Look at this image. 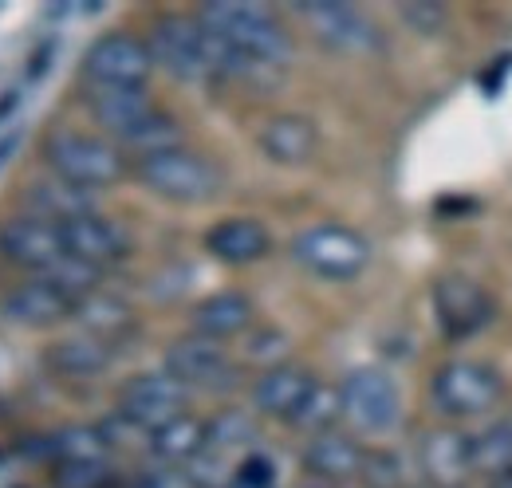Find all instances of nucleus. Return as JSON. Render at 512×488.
Here are the masks:
<instances>
[{"mask_svg":"<svg viewBox=\"0 0 512 488\" xmlns=\"http://www.w3.org/2000/svg\"><path fill=\"white\" fill-rule=\"evenodd\" d=\"M316 386L312 370L304 366H272V370H260V378L253 382V410L264 418H280V422H292V414L300 410V402L308 398V390Z\"/></svg>","mask_w":512,"mask_h":488,"instance_id":"nucleus-20","label":"nucleus"},{"mask_svg":"<svg viewBox=\"0 0 512 488\" xmlns=\"http://www.w3.org/2000/svg\"><path fill=\"white\" fill-rule=\"evenodd\" d=\"M339 410L359 433H386L402 418V394L386 370L359 366L339 382Z\"/></svg>","mask_w":512,"mask_h":488,"instance_id":"nucleus-8","label":"nucleus"},{"mask_svg":"<svg viewBox=\"0 0 512 488\" xmlns=\"http://www.w3.org/2000/svg\"><path fill=\"white\" fill-rule=\"evenodd\" d=\"M193 20L205 32H213L221 44H229L237 56L256 63V67L280 71V67H288L292 56H296V44H292L288 28L264 4H229V0H217V4H201Z\"/></svg>","mask_w":512,"mask_h":488,"instance_id":"nucleus-1","label":"nucleus"},{"mask_svg":"<svg viewBox=\"0 0 512 488\" xmlns=\"http://www.w3.org/2000/svg\"><path fill=\"white\" fill-rule=\"evenodd\" d=\"M292 260L320 280H355L371 264V241L347 225H312L292 237Z\"/></svg>","mask_w":512,"mask_h":488,"instance_id":"nucleus-6","label":"nucleus"},{"mask_svg":"<svg viewBox=\"0 0 512 488\" xmlns=\"http://www.w3.org/2000/svg\"><path fill=\"white\" fill-rule=\"evenodd\" d=\"M87 111L115 142H123L158 111V103L146 87H87Z\"/></svg>","mask_w":512,"mask_h":488,"instance_id":"nucleus-16","label":"nucleus"},{"mask_svg":"<svg viewBox=\"0 0 512 488\" xmlns=\"http://www.w3.org/2000/svg\"><path fill=\"white\" fill-rule=\"evenodd\" d=\"M48 453L56 457V465H107L111 461V449L95 426H67L52 433Z\"/></svg>","mask_w":512,"mask_h":488,"instance_id":"nucleus-28","label":"nucleus"},{"mask_svg":"<svg viewBox=\"0 0 512 488\" xmlns=\"http://www.w3.org/2000/svg\"><path fill=\"white\" fill-rule=\"evenodd\" d=\"M414 488H434V485H414Z\"/></svg>","mask_w":512,"mask_h":488,"instance_id":"nucleus-41","label":"nucleus"},{"mask_svg":"<svg viewBox=\"0 0 512 488\" xmlns=\"http://www.w3.org/2000/svg\"><path fill=\"white\" fill-rule=\"evenodd\" d=\"M190 323L193 335H201V339H213V343L237 339L253 327V300L245 292H213L193 307Z\"/></svg>","mask_w":512,"mask_h":488,"instance_id":"nucleus-22","label":"nucleus"},{"mask_svg":"<svg viewBox=\"0 0 512 488\" xmlns=\"http://www.w3.org/2000/svg\"><path fill=\"white\" fill-rule=\"evenodd\" d=\"M256 146L268 162L276 166H308L320 150V130L308 115H272V119L260 126L256 134Z\"/></svg>","mask_w":512,"mask_h":488,"instance_id":"nucleus-17","label":"nucleus"},{"mask_svg":"<svg viewBox=\"0 0 512 488\" xmlns=\"http://www.w3.org/2000/svg\"><path fill=\"white\" fill-rule=\"evenodd\" d=\"M505 394L501 374L477 359H449L430 378V402L446 418H481Z\"/></svg>","mask_w":512,"mask_h":488,"instance_id":"nucleus-4","label":"nucleus"},{"mask_svg":"<svg viewBox=\"0 0 512 488\" xmlns=\"http://www.w3.org/2000/svg\"><path fill=\"white\" fill-rule=\"evenodd\" d=\"M71 307L75 304L67 300L56 284H48L44 276H32V280L8 288V296H4L0 311H4L8 323H16V327L48 331V327H56V323L71 319Z\"/></svg>","mask_w":512,"mask_h":488,"instance_id":"nucleus-15","label":"nucleus"},{"mask_svg":"<svg viewBox=\"0 0 512 488\" xmlns=\"http://www.w3.org/2000/svg\"><path fill=\"white\" fill-rule=\"evenodd\" d=\"M186 406H190V390L178 378H170L166 370L134 374L119 386V414L130 418L134 426H142L146 433H154L170 418L186 414Z\"/></svg>","mask_w":512,"mask_h":488,"instance_id":"nucleus-12","label":"nucleus"},{"mask_svg":"<svg viewBox=\"0 0 512 488\" xmlns=\"http://www.w3.org/2000/svg\"><path fill=\"white\" fill-rule=\"evenodd\" d=\"M430 300H434V319H438V327H442V335L449 343H465V339L481 335L497 319L493 296L477 280L457 276V272L434 280Z\"/></svg>","mask_w":512,"mask_h":488,"instance_id":"nucleus-9","label":"nucleus"},{"mask_svg":"<svg viewBox=\"0 0 512 488\" xmlns=\"http://www.w3.org/2000/svg\"><path fill=\"white\" fill-rule=\"evenodd\" d=\"M418 461L426 473V485L434 488H461L473 473L469 461V433L461 429H430L418 445Z\"/></svg>","mask_w":512,"mask_h":488,"instance_id":"nucleus-18","label":"nucleus"},{"mask_svg":"<svg viewBox=\"0 0 512 488\" xmlns=\"http://www.w3.org/2000/svg\"><path fill=\"white\" fill-rule=\"evenodd\" d=\"M71 319L83 327V335H91V339H99V343H119L123 335L134 331V311H130L127 300H119V296H111V292H91V296H83L79 304L71 307Z\"/></svg>","mask_w":512,"mask_h":488,"instance_id":"nucleus-24","label":"nucleus"},{"mask_svg":"<svg viewBox=\"0 0 512 488\" xmlns=\"http://www.w3.org/2000/svg\"><path fill=\"white\" fill-rule=\"evenodd\" d=\"M0 256L20 264V268H28L32 276H44L48 268H56L67 256L60 225H52L44 217H32V213L8 217L0 225Z\"/></svg>","mask_w":512,"mask_h":488,"instance_id":"nucleus-13","label":"nucleus"},{"mask_svg":"<svg viewBox=\"0 0 512 488\" xmlns=\"http://www.w3.org/2000/svg\"><path fill=\"white\" fill-rule=\"evenodd\" d=\"M339 418H343V410H339V386H323V382H316V386L308 390V398L300 402V410L292 414L288 426L300 429V433H308V437H320V433H327V429H335Z\"/></svg>","mask_w":512,"mask_h":488,"instance_id":"nucleus-30","label":"nucleus"},{"mask_svg":"<svg viewBox=\"0 0 512 488\" xmlns=\"http://www.w3.org/2000/svg\"><path fill=\"white\" fill-rule=\"evenodd\" d=\"M44 162H48L52 178L75 185V189H87V193L119 185L130 170L127 154L111 138H99V134L75 130V126H56L44 138Z\"/></svg>","mask_w":512,"mask_h":488,"instance_id":"nucleus-2","label":"nucleus"},{"mask_svg":"<svg viewBox=\"0 0 512 488\" xmlns=\"http://www.w3.org/2000/svg\"><path fill=\"white\" fill-rule=\"evenodd\" d=\"M296 16L308 24V32L320 40L327 52L347 56V60H371L386 48L379 24L359 12L355 4H335V0H312L296 4Z\"/></svg>","mask_w":512,"mask_h":488,"instance_id":"nucleus-5","label":"nucleus"},{"mask_svg":"<svg viewBox=\"0 0 512 488\" xmlns=\"http://www.w3.org/2000/svg\"><path fill=\"white\" fill-rule=\"evenodd\" d=\"M134 178L154 197L174 201V205H205V201L221 197V189H225V174L217 170V162H209L205 154H197L190 146H174V150L138 158Z\"/></svg>","mask_w":512,"mask_h":488,"instance_id":"nucleus-3","label":"nucleus"},{"mask_svg":"<svg viewBox=\"0 0 512 488\" xmlns=\"http://www.w3.org/2000/svg\"><path fill=\"white\" fill-rule=\"evenodd\" d=\"M150 71H154V60H150L146 40L130 32L99 36L83 56L87 87H146Z\"/></svg>","mask_w":512,"mask_h":488,"instance_id":"nucleus-10","label":"nucleus"},{"mask_svg":"<svg viewBox=\"0 0 512 488\" xmlns=\"http://www.w3.org/2000/svg\"><path fill=\"white\" fill-rule=\"evenodd\" d=\"M233 485L237 488H276V465L264 453H249L237 469H233Z\"/></svg>","mask_w":512,"mask_h":488,"instance_id":"nucleus-38","label":"nucleus"},{"mask_svg":"<svg viewBox=\"0 0 512 488\" xmlns=\"http://www.w3.org/2000/svg\"><path fill=\"white\" fill-rule=\"evenodd\" d=\"M253 441H256V418L249 410L229 406V410H221V414H213V418L205 422V449H201V453H209V457H229V453L253 449Z\"/></svg>","mask_w":512,"mask_h":488,"instance_id":"nucleus-27","label":"nucleus"},{"mask_svg":"<svg viewBox=\"0 0 512 488\" xmlns=\"http://www.w3.org/2000/svg\"><path fill=\"white\" fill-rule=\"evenodd\" d=\"M60 237H64L67 256H75V260H83V264H91L99 272L107 264H119V260L130 256V233L115 217H103L99 209L60 225Z\"/></svg>","mask_w":512,"mask_h":488,"instance_id":"nucleus-14","label":"nucleus"},{"mask_svg":"<svg viewBox=\"0 0 512 488\" xmlns=\"http://www.w3.org/2000/svg\"><path fill=\"white\" fill-rule=\"evenodd\" d=\"M24 201H28V213H32V217H44V221H52V225H67V221H75V217H83V213H95V193L75 189V185L60 182V178L28 182Z\"/></svg>","mask_w":512,"mask_h":488,"instance_id":"nucleus-25","label":"nucleus"},{"mask_svg":"<svg viewBox=\"0 0 512 488\" xmlns=\"http://www.w3.org/2000/svg\"><path fill=\"white\" fill-rule=\"evenodd\" d=\"M201 449H205V422L190 410L150 433V453L166 465H190Z\"/></svg>","mask_w":512,"mask_h":488,"instance_id":"nucleus-26","label":"nucleus"},{"mask_svg":"<svg viewBox=\"0 0 512 488\" xmlns=\"http://www.w3.org/2000/svg\"><path fill=\"white\" fill-rule=\"evenodd\" d=\"M469 461H473V473H485L489 481L509 473L512 469V418L509 422H497V426L481 429V433H469Z\"/></svg>","mask_w":512,"mask_h":488,"instance_id":"nucleus-29","label":"nucleus"},{"mask_svg":"<svg viewBox=\"0 0 512 488\" xmlns=\"http://www.w3.org/2000/svg\"><path fill=\"white\" fill-rule=\"evenodd\" d=\"M150 60L166 75L182 83H213V60H209V32L193 16H162L150 28Z\"/></svg>","mask_w":512,"mask_h":488,"instance_id":"nucleus-7","label":"nucleus"},{"mask_svg":"<svg viewBox=\"0 0 512 488\" xmlns=\"http://www.w3.org/2000/svg\"><path fill=\"white\" fill-rule=\"evenodd\" d=\"M130 488H197V485L190 481L186 469H178V465H162V469H146V473H138Z\"/></svg>","mask_w":512,"mask_h":488,"instance_id":"nucleus-39","label":"nucleus"},{"mask_svg":"<svg viewBox=\"0 0 512 488\" xmlns=\"http://www.w3.org/2000/svg\"><path fill=\"white\" fill-rule=\"evenodd\" d=\"M245 359L256 363L260 370H272V366L288 363V335L276 331V327H260L249 331V343H245Z\"/></svg>","mask_w":512,"mask_h":488,"instance_id":"nucleus-34","label":"nucleus"},{"mask_svg":"<svg viewBox=\"0 0 512 488\" xmlns=\"http://www.w3.org/2000/svg\"><path fill=\"white\" fill-rule=\"evenodd\" d=\"M56 488H107L111 465H56Z\"/></svg>","mask_w":512,"mask_h":488,"instance_id":"nucleus-37","label":"nucleus"},{"mask_svg":"<svg viewBox=\"0 0 512 488\" xmlns=\"http://www.w3.org/2000/svg\"><path fill=\"white\" fill-rule=\"evenodd\" d=\"M398 16H402V24L414 28L418 36H438V32H446V24H449V8L446 4H438V0H414V4H402Z\"/></svg>","mask_w":512,"mask_h":488,"instance_id":"nucleus-36","label":"nucleus"},{"mask_svg":"<svg viewBox=\"0 0 512 488\" xmlns=\"http://www.w3.org/2000/svg\"><path fill=\"white\" fill-rule=\"evenodd\" d=\"M489 488H512V469H509V473H501V477H493V481H489Z\"/></svg>","mask_w":512,"mask_h":488,"instance_id":"nucleus-40","label":"nucleus"},{"mask_svg":"<svg viewBox=\"0 0 512 488\" xmlns=\"http://www.w3.org/2000/svg\"><path fill=\"white\" fill-rule=\"evenodd\" d=\"M115 363V347L111 343H99L91 335H67V339H56L48 351H44V366L60 378H99L107 366Z\"/></svg>","mask_w":512,"mask_h":488,"instance_id":"nucleus-23","label":"nucleus"},{"mask_svg":"<svg viewBox=\"0 0 512 488\" xmlns=\"http://www.w3.org/2000/svg\"><path fill=\"white\" fill-rule=\"evenodd\" d=\"M272 248V233L256 217H225L205 233V252L229 268H245L264 260Z\"/></svg>","mask_w":512,"mask_h":488,"instance_id":"nucleus-19","label":"nucleus"},{"mask_svg":"<svg viewBox=\"0 0 512 488\" xmlns=\"http://www.w3.org/2000/svg\"><path fill=\"white\" fill-rule=\"evenodd\" d=\"M170 378H178L186 390H229L237 386V359L229 355L225 343L201 339V335H186L178 343L166 347V366Z\"/></svg>","mask_w":512,"mask_h":488,"instance_id":"nucleus-11","label":"nucleus"},{"mask_svg":"<svg viewBox=\"0 0 512 488\" xmlns=\"http://www.w3.org/2000/svg\"><path fill=\"white\" fill-rule=\"evenodd\" d=\"M363 445L351 437V433H339V429H327L320 437H308L304 445V469L320 481L331 485H343V481H355L359 469H363Z\"/></svg>","mask_w":512,"mask_h":488,"instance_id":"nucleus-21","label":"nucleus"},{"mask_svg":"<svg viewBox=\"0 0 512 488\" xmlns=\"http://www.w3.org/2000/svg\"><path fill=\"white\" fill-rule=\"evenodd\" d=\"M115 146H119V150H130V154H138V158L158 154V150H174V146H182V126H178V119H170V115L158 107L138 130H130L127 138L115 142Z\"/></svg>","mask_w":512,"mask_h":488,"instance_id":"nucleus-31","label":"nucleus"},{"mask_svg":"<svg viewBox=\"0 0 512 488\" xmlns=\"http://www.w3.org/2000/svg\"><path fill=\"white\" fill-rule=\"evenodd\" d=\"M359 481H367V488H410L406 485V465H402V457L390 453V449H367V453H363Z\"/></svg>","mask_w":512,"mask_h":488,"instance_id":"nucleus-33","label":"nucleus"},{"mask_svg":"<svg viewBox=\"0 0 512 488\" xmlns=\"http://www.w3.org/2000/svg\"><path fill=\"white\" fill-rule=\"evenodd\" d=\"M99 437L107 441V449L111 453H138V449H150V433L142 426H134L130 418H123L119 410L107 418V422H99Z\"/></svg>","mask_w":512,"mask_h":488,"instance_id":"nucleus-35","label":"nucleus"},{"mask_svg":"<svg viewBox=\"0 0 512 488\" xmlns=\"http://www.w3.org/2000/svg\"><path fill=\"white\" fill-rule=\"evenodd\" d=\"M99 276H103L99 268H91V264H83V260H75V256H64L56 268H48V272H44V280H48V284H56L71 304H79L83 296L99 292Z\"/></svg>","mask_w":512,"mask_h":488,"instance_id":"nucleus-32","label":"nucleus"}]
</instances>
